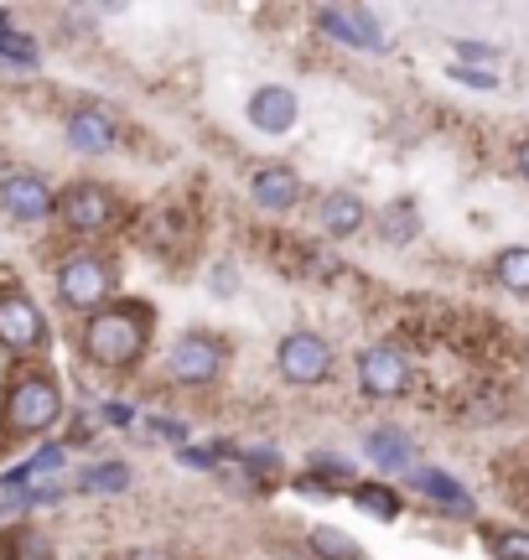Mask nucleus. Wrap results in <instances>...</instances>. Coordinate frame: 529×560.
Wrapping results in <instances>:
<instances>
[{
    "instance_id": "f257e3e1",
    "label": "nucleus",
    "mask_w": 529,
    "mask_h": 560,
    "mask_svg": "<svg viewBox=\"0 0 529 560\" xmlns=\"http://www.w3.org/2000/svg\"><path fill=\"white\" fill-rule=\"evenodd\" d=\"M145 342H151V306L141 301H115L89 317L83 327V359L94 369H136L145 359Z\"/></svg>"
},
{
    "instance_id": "f03ea898",
    "label": "nucleus",
    "mask_w": 529,
    "mask_h": 560,
    "mask_svg": "<svg viewBox=\"0 0 529 560\" xmlns=\"http://www.w3.org/2000/svg\"><path fill=\"white\" fill-rule=\"evenodd\" d=\"M62 420V384L52 374H21L0 400V431L5 436H42Z\"/></svg>"
},
{
    "instance_id": "7ed1b4c3",
    "label": "nucleus",
    "mask_w": 529,
    "mask_h": 560,
    "mask_svg": "<svg viewBox=\"0 0 529 560\" xmlns=\"http://www.w3.org/2000/svg\"><path fill=\"white\" fill-rule=\"evenodd\" d=\"M115 285H120L115 265L104 260V255H94V249L68 255V260L58 265V296H62V306H73V312H89V317L104 312L109 296H115Z\"/></svg>"
},
{
    "instance_id": "20e7f679",
    "label": "nucleus",
    "mask_w": 529,
    "mask_h": 560,
    "mask_svg": "<svg viewBox=\"0 0 529 560\" xmlns=\"http://www.w3.org/2000/svg\"><path fill=\"white\" fill-rule=\"evenodd\" d=\"M275 369H281L285 384H311L332 380V342L317 338V332H285L281 348H275Z\"/></svg>"
},
{
    "instance_id": "39448f33",
    "label": "nucleus",
    "mask_w": 529,
    "mask_h": 560,
    "mask_svg": "<svg viewBox=\"0 0 529 560\" xmlns=\"http://www.w3.org/2000/svg\"><path fill=\"white\" fill-rule=\"evenodd\" d=\"M120 213V198L99 187V182H73L58 192V219L73 229V234H104Z\"/></svg>"
},
{
    "instance_id": "423d86ee",
    "label": "nucleus",
    "mask_w": 529,
    "mask_h": 560,
    "mask_svg": "<svg viewBox=\"0 0 529 560\" xmlns=\"http://www.w3.org/2000/svg\"><path fill=\"white\" fill-rule=\"evenodd\" d=\"M166 374L187 389H203L224 374V348L219 338H208V332H183V338L172 342V353H166Z\"/></svg>"
},
{
    "instance_id": "0eeeda50",
    "label": "nucleus",
    "mask_w": 529,
    "mask_h": 560,
    "mask_svg": "<svg viewBox=\"0 0 529 560\" xmlns=\"http://www.w3.org/2000/svg\"><path fill=\"white\" fill-rule=\"evenodd\" d=\"M47 342V317L26 291H5L0 296V348L5 353H37Z\"/></svg>"
},
{
    "instance_id": "6e6552de",
    "label": "nucleus",
    "mask_w": 529,
    "mask_h": 560,
    "mask_svg": "<svg viewBox=\"0 0 529 560\" xmlns=\"http://www.w3.org/2000/svg\"><path fill=\"white\" fill-rule=\"evenodd\" d=\"M415 380V369L400 348H364L358 353V384H364V395L374 400H400Z\"/></svg>"
},
{
    "instance_id": "1a4fd4ad",
    "label": "nucleus",
    "mask_w": 529,
    "mask_h": 560,
    "mask_svg": "<svg viewBox=\"0 0 529 560\" xmlns=\"http://www.w3.org/2000/svg\"><path fill=\"white\" fill-rule=\"evenodd\" d=\"M0 208H5V219L16 223H42L47 213H58V192L42 177H32V172H16V177L0 182Z\"/></svg>"
},
{
    "instance_id": "9d476101",
    "label": "nucleus",
    "mask_w": 529,
    "mask_h": 560,
    "mask_svg": "<svg viewBox=\"0 0 529 560\" xmlns=\"http://www.w3.org/2000/svg\"><path fill=\"white\" fill-rule=\"evenodd\" d=\"M317 26H322L332 42H343V47H358V52H385V32H379V21L358 11V5H327L317 11Z\"/></svg>"
},
{
    "instance_id": "9b49d317",
    "label": "nucleus",
    "mask_w": 529,
    "mask_h": 560,
    "mask_svg": "<svg viewBox=\"0 0 529 560\" xmlns=\"http://www.w3.org/2000/svg\"><path fill=\"white\" fill-rule=\"evenodd\" d=\"M249 125L264 130V136H285V130H296V94L281 89V83H264L249 94Z\"/></svg>"
},
{
    "instance_id": "f8f14e48",
    "label": "nucleus",
    "mask_w": 529,
    "mask_h": 560,
    "mask_svg": "<svg viewBox=\"0 0 529 560\" xmlns=\"http://www.w3.org/2000/svg\"><path fill=\"white\" fill-rule=\"evenodd\" d=\"M249 198L260 202V208H270V213H285V208L302 202V177L291 166H260L255 182H249Z\"/></svg>"
},
{
    "instance_id": "ddd939ff",
    "label": "nucleus",
    "mask_w": 529,
    "mask_h": 560,
    "mask_svg": "<svg viewBox=\"0 0 529 560\" xmlns=\"http://www.w3.org/2000/svg\"><path fill=\"white\" fill-rule=\"evenodd\" d=\"M115 136H120V125H115V115H109V109H79V115L68 120V145H73V151H83V156H99V151H109V145H115Z\"/></svg>"
},
{
    "instance_id": "4468645a",
    "label": "nucleus",
    "mask_w": 529,
    "mask_h": 560,
    "mask_svg": "<svg viewBox=\"0 0 529 560\" xmlns=\"http://www.w3.org/2000/svg\"><path fill=\"white\" fill-rule=\"evenodd\" d=\"M317 219H322V229L332 240H353V234L364 229L368 208H364V198H353V192H327L322 208H317Z\"/></svg>"
},
{
    "instance_id": "2eb2a0df",
    "label": "nucleus",
    "mask_w": 529,
    "mask_h": 560,
    "mask_svg": "<svg viewBox=\"0 0 529 560\" xmlns=\"http://www.w3.org/2000/svg\"><path fill=\"white\" fill-rule=\"evenodd\" d=\"M364 446L385 472H410V462H415V441H410L405 431H395V425H374Z\"/></svg>"
},
{
    "instance_id": "dca6fc26",
    "label": "nucleus",
    "mask_w": 529,
    "mask_h": 560,
    "mask_svg": "<svg viewBox=\"0 0 529 560\" xmlns=\"http://www.w3.org/2000/svg\"><path fill=\"white\" fill-rule=\"evenodd\" d=\"M410 488H415V493H426L431 503H442V509L472 514V493H468V488H462L457 478H447V472H436V467H415V472H410Z\"/></svg>"
},
{
    "instance_id": "f3484780",
    "label": "nucleus",
    "mask_w": 529,
    "mask_h": 560,
    "mask_svg": "<svg viewBox=\"0 0 529 560\" xmlns=\"http://www.w3.org/2000/svg\"><path fill=\"white\" fill-rule=\"evenodd\" d=\"M0 556L5 560H52V540L32 529V524H16V529H5L0 535Z\"/></svg>"
},
{
    "instance_id": "a211bd4d",
    "label": "nucleus",
    "mask_w": 529,
    "mask_h": 560,
    "mask_svg": "<svg viewBox=\"0 0 529 560\" xmlns=\"http://www.w3.org/2000/svg\"><path fill=\"white\" fill-rule=\"evenodd\" d=\"M493 276H498V285H504V291L529 296V244H509V249H498Z\"/></svg>"
},
{
    "instance_id": "6ab92c4d",
    "label": "nucleus",
    "mask_w": 529,
    "mask_h": 560,
    "mask_svg": "<svg viewBox=\"0 0 529 560\" xmlns=\"http://www.w3.org/2000/svg\"><path fill=\"white\" fill-rule=\"evenodd\" d=\"M311 550L322 560H368L364 545L353 540V535H343V529H332V524H317V529H311Z\"/></svg>"
},
{
    "instance_id": "aec40b11",
    "label": "nucleus",
    "mask_w": 529,
    "mask_h": 560,
    "mask_svg": "<svg viewBox=\"0 0 529 560\" xmlns=\"http://www.w3.org/2000/svg\"><path fill=\"white\" fill-rule=\"evenodd\" d=\"M415 229H421V219H415V202L400 198L385 208V219H379V234H385V244H410L415 240Z\"/></svg>"
},
{
    "instance_id": "412c9836",
    "label": "nucleus",
    "mask_w": 529,
    "mask_h": 560,
    "mask_svg": "<svg viewBox=\"0 0 529 560\" xmlns=\"http://www.w3.org/2000/svg\"><path fill=\"white\" fill-rule=\"evenodd\" d=\"M353 499H358V509L374 514V520H395V514H400V499H395V488H385V482H364Z\"/></svg>"
},
{
    "instance_id": "4be33fe9",
    "label": "nucleus",
    "mask_w": 529,
    "mask_h": 560,
    "mask_svg": "<svg viewBox=\"0 0 529 560\" xmlns=\"http://www.w3.org/2000/svg\"><path fill=\"white\" fill-rule=\"evenodd\" d=\"M83 493H125L130 488V472H125L120 462H109V467H89L79 478Z\"/></svg>"
},
{
    "instance_id": "5701e85b",
    "label": "nucleus",
    "mask_w": 529,
    "mask_h": 560,
    "mask_svg": "<svg viewBox=\"0 0 529 560\" xmlns=\"http://www.w3.org/2000/svg\"><path fill=\"white\" fill-rule=\"evenodd\" d=\"M493 560H529V529H489Z\"/></svg>"
},
{
    "instance_id": "b1692460",
    "label": "nucleus",
    "mask_w": 529,
    "mask_h": 560,
    "mask_svg": "<svg viewBox=\"0 0 529 560\" xmlns=\"http://www.w3.org/2000/svg\"><path fill=\"white\" fill-rule=\"evenodd\" d=\"M451 79L472 83V89H498V79H493V68H451Z\"/></svg>"
},
{
    "instance_id": "393cba45",
    "label": "nucleus",
    "mask_w": 529,
    "mask_h": 560,
    "mask_svg": "<svg viewBox=\"0 0 529 560\" xmlns=\"http://www.w3.org/2000/svg\"><path fill=\"white\" fill-rule=\"evenodd\" d=\"M120 560H172L166 550H130V556H120Z\"/></svg>"
},
{
    "instance_id": "a878e982",
    "label": "nucleus",
    "mask_w": 529,
    "mask_h": 560,
    "mask_svg": "<svg viewBox=\"0 0 529 560\" xmlns=\"http://www.w3.org/2000/svg\"><path fill=\"white\" fill-rule=\"evenodd\" d=\"M519 177L529 182V140H525V145H519Z\"/></svg>"
}]
</instances>
